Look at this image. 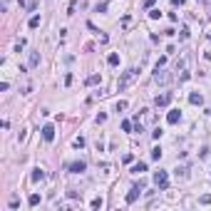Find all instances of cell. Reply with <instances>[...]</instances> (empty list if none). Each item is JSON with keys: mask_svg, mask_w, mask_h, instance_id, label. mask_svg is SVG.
Instances as JSON below:
<instances>
[{"mask_svg": "<svg viewBox=\"0 0 211 211\" xmlns=\"http://www.w3.org/2000/svg\"><path fill=\"white\" fill-rule=\"evenodd\" d=\"M134 77H137V70H134V67H132V70H127V72H124V77L119 80V89H124V87H127Z\"/></svg>", "mask_w": 211, "mask_h": 211, "instance_id": "cell-2", "label": "cell"}, {"mask_svg": "<svg viewBox=\"0 0 211 211\" xmlns=\"http://www.w3.org/2000/svg\"><path fill=\"white\" fill-rule=\"evenodd\" d=\"M40 179H45V171H42V169H35V174H32V181H40Z\"/></svg>", "mask_w": 211, "mask_h": 211, "instance_id": "cell-12", "label": "cell"}, {"mask_svg": "<svg viewBox=\"0 0 211 211\" xmlns=\"http://www.w3.org/2000/svg\"><path fill=\"white\" fill-rule=\"evenodd\" d=\"M85 166H87L85 162H72L70 164V171H72V174H80V171H85Z\"/></svg>", "mask_w": 211, "mask_h": 211, "instance_id": "cell-7", "label": "cell"}, {"mask_svg": "<svg viewBox=\"0 0 211 211\" xmlns=\"http://www.w3.org/2000/svg\"><path fill=\"white\" fill-rule=\"evenodd\" d=\"M37 25H40V15H32L30 17V27H37Z\"/></svg>", "mask_w": 211, "mask_h": 211, "instance_id": "cell-15", "label": "cell"}, {"mask_svg": "<svg viewBox=\"0 0 211 211\" xmlns=\"http://www.w3.org/2000/svg\"><path fill=\"white\" fill-rule=\"evenodd\" d=\"M42 139H45V142H52V139H55V127H52V124H45V127H42Z\"/></svg>", "mask_w": 211, "mask_h": 211, "instance_id": "cell-3", "label": "cell"}, {"mask_svg": "<svg viewBox=\"0 0 211 211\" xmlns=\"http://www.w3.org/2000/svg\"><path fill=\"white\" fill-rule=\"evenodd\" d=\"M100 82V75H89L87 77V85H97Z\"/></svg>", "mask_w": 211, "mask_h": 211, "instance_id": "cell-16", "label": "cell"}, {"mask_svg": "<svg viewBox=\"0 0 211 211\" xmlns=\"http://www.w3.org/2000/svg\"><path fill=\"white\" fill-rule=\"evenodd\" d=\"M27 204H30V206H37V204H40V196H37V194H32V196L27 199Z\"/></svg>", "mask_w": 211, "mask_h": 211, "instance_id": "cell-14", "label": "cell"}, {"mask_svg": "<svg viewBox=\"0 0 211 211\" xmlns=\"http://www.w3.org/2000/svg\"><path fill=\"white\" fill-rule=\"evenodd\" d=\"M154 5V0H144V8H151Z\"/></svg>", "mask_w": 211, "mask_h": 211, "instance_id": "cell-20", "label": "cell"}, {"mask_svg": "<svg viewBox=\"0 0 211 211\" xmlns=\"http://www.w3.org/2000/svg\"><path fill=\"white\" fill-rule=\"evenodd\" d=\"M201 204H211V196L206 194V196H201Z\"/></svg>", "mask_w": 211, "mask_h": 211, "instance_id": "cell-19", "label": "cell"}, {"mask_svg": "<svg viewBox=\"0 0 211 211\" xmlns=\"http://www.w3.org/2000/svg\"><path fill=\"white\" fill-rule=\"evenodd\" d=\"M122 129H124V132H132V122L124 119V122H122Z\"/></svg>", "mask_w": 211, "mask_h": 211, "instance_id": "cell-18", "label": "cell"}, {"mask_svg": "<svg viewBox=\"0 0 211 211\" xmlns=\"http://www.w3.org/2000/svg\"><path fill=\"white\" fill-rule=\"evenodd\" d=\"M166 122H169V124H176V122H181V112H179V109H171V112L166 114Z\"/></svg>", "mask_w": 211, "mask_h": 211, "instance_id": "cell-4", "label": "cell"}, {"mask_svg": "<svg viewBox=\"0 0 211 211\" xmlns=\"http://www.w3.org/2000/svg\"><path fill=\"white\" fill-rule=\"evenodd\" d=\"M154 184H157L159 189H166V186H169V174H166V171H162V169H159L157 174H154Z\"/></svg>", "mask_w": 211, "mask_h": 211, "instance_id": "cell-1", "label": "cell"}, {"mask_svg": "<svg viewBox=\"0 0 211 211\" xmlns=\"http://www.w3.org/2000/svg\"><path fill=\"white\" fill-rule=\"evenodd\" d=\"M107 62H109L112 67H114V65H119V55H114V52H112V55L107 57Z\"/></svg>", "mask_w": 211, "mask_h": 211, "instance_id": "cell-11", "label": "cell"}, {"mask_svg": "<svg viewBox=\"0 0 211 211\" xmlns=\"http://www.w3.org/2000/svg\"><path fill=\"white\" fill-rule=\"evenodd\" d=\"M151 159H162V149H159V147L151 149Z\"/></svg>", "mask_w": 211, "mask_h": 211, "instance_id": "cell-17", "label": "cell"}, {"mask_svg": "<svg viewBox=\"0 0 211 211\" xmlns=\"http://www.w3.org/2000/svg\"><path fill=\"white\" fill-rule=\"evenodd\" d=\"M139 191H142V186H134V189L129 191V194H127V204H134V201H137V196H139Z\"/></svg>", "mask_w": 211, "mask_h": 211, "instance_id": "cell-6", "label": "cell"}, {"mask_svg": "<svg viewBox=\"0 0 211 211\" xmlns=\"http://www.w3.org/2000/svg\"><path fill=\"white\" fill-rule=\"evenodd\" d=\"M132 171H134V174H142V171H147V164H144V162L134 164V166H132Z\"/></svg>", "mask_w": 211, "mask_h": 211, "instance_id": "cell-10", "label": "cell"}, {"mask_svg": "<svg viewBox=\"0 0 211 211\" xmlns=\"http://www.w3.org/2000/svg\"><path fill=\"white\" fill-rule=\"evenodd\" d=\"M189 102H191V104H204V97H201L199 92H191V94H189Z\"/></svg>", "mask_w": 211, "mask_h": 211, "instance_id": "cell-8", "label": "cell"}, {"mask_svg": "<svg viewBox=\"0 0 211 211\" xmlns=\"http://www.w3.org/2000/svg\"><path fill=\"white\" fill-rule=\"evenodd\" d=\"M37 62H40V55H37V52H30V65L35 67Z\"/></svg>", "mask_w": 211, "mask_h": 211, "instance_id": "cell-13", "label": "cell"}, {"mask_svg": "<svg viewBox=\"0 0 211 211\" xmlns=\"http://www.w3.org/2000/svg\"><path fill=\"white\" fill-rule=\"evenodd\" d=\"M154 80H157V82H162V85H166V82H169V75H166V72H159V70H157Z\"/></svg>", "mask_w": 211, "mask_h": 211, "instance_id": "cell-9", "label": "cell"}, {"mask_svg": "<svg viewBox=\"0 0 211 211\" xmlns=\"http://www.w3.org/2000/svg\"><path fill=\"white\" fill-rule=\"evenodd\" d=\"M169 102H171V92H164V94L157 97V107H166Z\"/></svg>", "mask_w": 211, "mask_h": 211, "instance_id": "cell-5", "label": "cell"}]
</instances>
